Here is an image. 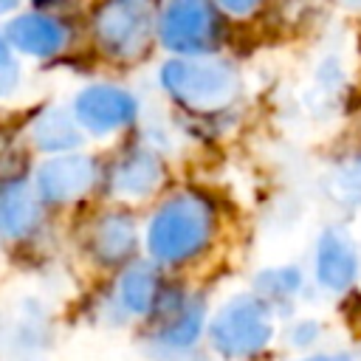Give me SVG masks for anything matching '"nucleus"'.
I'll list each match as a JSON object with an SVG mask.
<instances>
[{"label":"nucleus","mask_w":361,"mask_h":361,"mask_svg":"<svg viewBox=\"0 0 361 361\" xmlns=\"http://www.w3.org/2000/svg\"><path fill=\"white\" fill-rule=\"evenodd\" d=\"M214 237V209L197 192L166 197L147 226V251L155 262L180 265L209 248Z\"/></svg>","instance_id":"1"},{"label":"nucleus","mask_w":361,"mask_h":361,"mask_svg":"<svg viewBox=\"0 0 361 361\" xmlns=\"http://www.w3.org/2000/svg\"><path fill=\"white\" fill-rule=\"evenodd\" d=\"M71 110L85 133L110 135L116 130L130 127L138 118V99L118 85L96 82L76 93Z\"/></svg>","instance_id":"6"},{"label":"nucleus","mask_w":361,"mask_h":361,"mask_svg":"<svg viewBox=\"0 0 361 361\" xmlns=\"http://www.w3.org/2000/svg\"><path fill=\"white\" fill-rule=\"evenodd\" d=\"M158 39L178 56L209 54L223 39V17L214 0H166L158 14Z\"/></svg>","instance_id":"4"},{"label":"nucleus","mask_w":361,"mask_h":361,"mask_svg":"<svg viewBox=\"0 0 361 361\" xmlns=\"http://www.w3.org/2000/svg\"><path fill=\"white\" fill-rule=\"evenodd\" d=\"M302 290V271L296 265L265 268L254 276V293L262 302H282Z\"/></svg>","instance_id":"16"},{"label":"nucleus","mask_w":361,"mask_h":361,"mask_svg":"<svg viewBox=\"0 0 361 361\" xmlns=\"http://www.w3.org/2000/svg\"><path fill=\"white\" fill-rule=\"evenodd\" d=\"M319 333H322V324H319V322H313V319H305V322H296V324L288 330V338H290V344H293V347L307 350V347H313V344H316Z\"/></svg>","instance_id":"18"},{"label":"nucleus","mask_w":361,"mask_h":361,"mask_svg":"<svg viewBox=\"0 0 361 361\" xmlns=\"http://www.w3.org/2000/svg\"><path fill=\"white\" fill-rule=\"evenodd\" d=\"M20 82V62L14 56L11 42L6 39V34L0 31V96L11 93Z\"/></svg>","instance_id":"17"},{"label":"nucleus","mask_w":361,"mask_h":361,"mask_svg":"<svg viewBox=\"0 0 361 361\" xmlns=\"http://www.w3.org/2000/svg\"><path fill=\"white\" fill-rule=\"evenodd\" d=\"M161 299V279L152 262H130L118 279V305L133 316H147Z\"/></svg>","instance_id":"15"},{"label":"nucleus","mask_w":361,"mask_h":361,"mask_svg":"<svg viewBox=\"0 0 361 361\" xmlns=\"http://www.w3.org/2000/svg\"><path fill=\"white\" fill-rule=\"evenodd\" d=\"M96 178H99L96 161L73 149V152H59L45 164H39L34 175V189L42 203L62 206L85 197L96 186Z\"/></svg>","instance_id":"7"},{"label":"nucleus","mask_w":361,"mask_h":361,"mask_svg":"<svg viewBox=\"0 0 361 361\" xmlns=\"http://www.w3.org/2000/svg\"><path fill=\"white\" fill-rule=\"evenodd\" d=\"M313 257H316L313 259L316 282L324 290L341 293V290L353 288V282L358 279V271H361L358 245L344 228H338V226L324 228L316 240V254Z\"/></svg>","instance_id":"8"},{"label":"nucleus","mask_w":361,"mask_h":361,"mask_svg":"<svg viewBox=\"0 0 361 361\" xmlns=\"http://www.w3.org/2000/svg\"><path fill=\"white\" fill-rule=\"evenodd\" d=\"M274 338L271 305L251 293L231 296L209 324V341L223 358L259 355Z\"/></svg>","instance_id":"3"},{"label":"nucleus","mask_w":361,"mask_h":361,"mask_svg":"<svg viewBox=\"0 0 361 361\" xmlns=\"http://www.w3.org/2000/svg\"><path fill=\"white\" fill-rule=\"evenodd\" d=\"M42 217V200L25 178L0 180V240L14 243L28 237Z\"/></svg>","instance_id":"10"},{"label":"nucleus","mask_w":361,"mask_h":361,"mask_svg":"<svg viewBox=\"0 0 361 361\" xmlns=\"http://www.w3.org/2000/svg\"><path fill=\"white\" fill-rule=\"evenodd\" d=\"M6 39L11 42V48L17 54L34 56V59H48L56 56L65 45H68V25L54 17V14H42V11H20L14 14L6 28H3Z\"/></svg>","instance_id":"9"},{"label":"nucleus","mask_w":361,"mask_h":361,"mask_svg":"<svg viewBox=\"0 0 361 361\" xmlns=\"http://www.w3.org/2000/svg\"><path fill=\"white\" fill-rule=\"evenodd\" d=\"M20 0H0V14H8L11 8H17Z\"/></svg>","instance_id":"21"},{"label":"nucleus","mask_w":361,"mask_h":361,"mask_svg":"<svg viewBox=\"0 0 361 361\" xmlns=\"http://www.w3.org/2000/svg\"><path fill=\"white\" fill-rule=\"evenodd\" d=\"M161 161L144 147L127 149L110 169V189L118 197H147L161 186Z\"/></svg>","instance_id":"13"},{"label":"nucleus","mask_w":361,"mask_h":361,"mask_svg":"<svg viewBox=\"0 0 361 361\" xmlns=\"http://www.w3.org/2000/svg\"><path fill=\"white\" fill-rule=\"evenodd\" d=\"M161 87L180 104L197 113H212L228 107L240 90V71L228 59L217 56H172L158 71Z\"/></svg>","instance_id":"2"},{"label":"nucleus","mask_w":361,"mask_h":361,"mask_svg":"<svg viewBox=\"0 0 361 361\" xmlns=\"http://www.w3.org/2000/svg\"><path fill=\"white\" fill-rule=\"evenodd\" d=\"M347 3H350V6H361V0H347Z\"/></svg>","instance_id":"22"},{"label":"nucleus","mask_w":361,"mask_h":361,"mask_svg":"<svg viewBox=\"0 0 361 361\" xmlns=\"http://www.w3.org/2000/svg\"><path fill=\"white\" fill-rule=\"evenodd\" d=\"M90 254L102 265H118L127 262L138 245V228L135 220L127 212H107L102 214L90 228Z\"/></svg>","instance_id":"11"},{"label":"nucleus","mask_w":361,"mask_h":361,"mask_svg":"<svg viewBox=\"0 0 361 361\" xmlns=\"http://www.w3.org/2000/svg\"><path fill=\"white\" fill-rule=\"evenodd\" d=\"M296 361H358L353 353H316V355H305Z\"/></svg>","instance_id":"20"},{"label":"nucleus","mask_w":361,"mask_h":361,"mask_svg":"<svg viewBox=\"0 0 361 361\" xmlns=\"http://www.w3.org/2000/svg\"><path fill=\"white\" fill-rule=\"evenodd\" d=\"M214 3H217V8H223V11L234 14V17H248V14H254L265 0H214Z\"/></svg>","instance_id":"19"},{"label":"nucleus","mask_w":361,"mask_h":361,"mask_svg":"<svg viewBox=\"0 0 361 361\" xmlns=\"http://www.w3.org/2000/svg\"><path fill=\"white\" fill-rule=\"evenodd\" d=\"M164 322L155 327L152 341L166 350H189L200 341L203 327H206V307L200 299H186L183 293L178 296L175 305H164Z\"/></svg>","instance_id":"12"},{"label":"nucleus","mask_w":361,"mask_h":361,"mask_svg":"<svg viewBox=\"0 0 361 361\" xmlns=\"http://www.w3.org/2000/svg\"><path fill=\"white\" fill-rule=\"evenodd\" d=\"M152 34V20L144 0H104L93 11V37L113 59L138 56Z\"/></svg>","instance_id":"5"},{"label":"nucleus","mask_w":361,"mask_h":361,"mask_svg":"<svg viewBox=\"0 0 361 361\" xmlns=\"http://www.w3.org/2000/svg\"><path fill=\"white\" fill-rule=\"evenodd\" d=\"M85 141V133L73 116L65 107H45L34 121H31V144L42 152L59 155V152H73Z\"/></svg>","instance_id":"14"}]
</instances>
